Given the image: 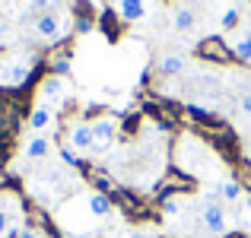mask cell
I'll list each match as a JSON object with an SVG mask.
<instances>
[{
	"label": "cell",
	"mask_w": 251,
	"mask_h": 238,
	"mask_svg": "<svg viewBox=\"0 0 251 238\" xmlns=\"http://www.w3.org/2000/svg\"><path fill=\"white\" fill-rule=\"evenodd\" d=\"M38 57H6V61H0V83L3 86H23L29 73L35 70Z\"/></svg>",
	"instance_id": "6da1fadb"
},
{
	"label": "cell",
	"mask_w": 251,
	"mask_h": 238,
	"mask_svg": "<svg viewBox=\"0 0 251 238\" xmlns=\"http://www.w3.org/2000/svg\"><path fill=\"white\" fill-rule=\"evenodd\" d=\"M118 137V121L115 118H96L92 121V153H105Z\"/></svg>",
	"instance_id": "7a4b0ae2"
},
{
	"label": "cell",
	"mask_w": 251,
	"mask_h": 238,
	"mask_svg": "<svg viewBox=\"0 0 251 238\" xmlns=\"http://www.w3.org/2000/svg\"><path fill=\"white\" fill-rule=\"evenodd\" d=\"M32 29H35L38 38H45V42H57V38L64 35V16L61 13H38L35 23H32Z\"/></svg>",
	"instance_id": "3957f363"
},
{
	"label": "cell",
	"mask_w": 251,
	"mask_h": 238,
	"mask_svg": "<svg viewBox=\"0 0 251 238\" xmlns=\"http://www.w3.org/2000/svg\"><path fill=\"white\" fill-rule=\"evenodd\" d=\"M201 222H203V229H207L210 235H226L229 222H226V210H223V200H216V203H203V210H201Z\"/></svg>",
	"instance_id": "277c9868"
},
{
	"label": "cell",
	"mask_w": 251,
	"mask_h": 238,
	"mask_svg": "<svg viewBox=\"0 0 251 238\" xmlns=\"http://www.w3.org/2000/svg\"><path fill=\"white\" fill-rule=\"evenodd\" d=\"M67 146L70 149H76V153H92V124H86V121H76V124H70V130H67Z\"/></svg>",
	"instance_id": "5b68a950"
},
{
	"label": "cell",
	"mask_w": 251,
	"mask_h": 238,
	"mask_svg": "<svg viewBox=\"0 0 251 238\" xmlns=\"http://www.w3.org/2000/svg\"><path fill=\"white\" fill-rule=\"evenodd\" d=\"M147 0H118L115 3V13L124 19V23H140L143 16H147Z\"/></svg>",
	"instance_id": "8992f818"
},
{
	"label": "cell",
	"mask_w": 251,
	"mask_h": 238,
	"mask_svg": "<svg viewBox=\"0 0 251 238\" xmlns=\"http://www.w3.org/2000/svg\"><path fill=\"white\" fill-rule=\"evenodd\" d=\"M51 124H54V108L45 105V102H38L35 108H32V115H29V130L42 134V130H48Z\"/></svg>",
	"instance_id": "52a82bcc"
},
{
	"label": "cell",
	"mask_w": 251,
	"mask_h": 238,
	"mask_svg": "<svg viewBox=\"0 0 251 238\" xmlns=\"http://www.w3.org/2000/svg\"><path fill=\"white\" fill-rule=\"evenodd\" d=\"M172 25H175L178 32H191L197 25V13L191 10L188 3H175L172 6Z\"/></svg>",
	"instance_id": "ba28073f"
},
{
	"label": "cell",
	"mask_w": 251,
	"mask_h": 238,
	"mask_svg": "<svg viewBox=\"0 0 251 238\" xmlns=\"http://www.w3.org/2000/svg\"><path fill=\"white\" fill-rule=\"evenodd\" d=\"M86 210H89L92 219H105V216L111 213V197L102 194V190H92V194L86 197Z\"/></svg>",
	"instance_id": "9c48e42d"
},
{
	"label": "cell",
	"mask_w": 251,
	"mask_h": 238,
	"mask_svg": "<svg viewBox=\"0 0 251 238\" xmlns=\"http://www.w3.org/2000/svg\"><path fill=\"white\" fill-rule=\"evenodd\" d=\"M38 95H42V102H45V105H48V102H54V105H57V102H64V79L51 73V76L42 83Z\"/></svg>",
	"instance_id": "30bf717a"
},
{
	"label": "cell",
	"mask_w": 251,
	"mask_h": 238,
	"mask_svg": "<svg viewBox=\"0 0 251 238\" xmlns=\"http://www.w3.org/2000/svg\"><path fill=\"white\" fill-rule=\"evenodd\" d=\"M25 159H45L51 153V140L45 134H35V137H29V143H25Z\"/></svg>",
	"instance_id": "8fae6325"
},
{
	"label": "cell",
	"mask_w": 251,
	"mask_h": 238,
	"mask_svg": "<svg viewBox=\"0 0 251 238\" xmlns=\"http://www.w3.org/2000/svg\"><path fill=\"white\" fill-rule=\"evenodd\" d=\"M216 188H220V200L223 203H235V200H242V194H245L235 178H226V181H220Z\"/></svg>",
	"instance_id": "7c38bea8"
},
{
	"label": "cell",
	"mask_w": 251,
	"mask_h": 238,
	"mask_svg": "<svg viewBox=\"0 0 251 238\" xmlns=\"http://www.w3.org/2000/svg\"><path fill=\"white\" fill-rule=\"evenodd\" d=\"M184 64H188V61H184L181 54H166V57L159 61V73H162V76H178V73L184 70Z\"/></svg>",
	"instance_id": "4fadbf2b"
},
{
	"label": "cell",
	"mask_w": 251,
	"mask_h": 238,
	"mask_svg": "<svg viewBox=\"0 0 251 238\" xmlns=\"http://www.w3.org/2000/svg\"><path fill=\"white\" fill-rule=\"evenodd\" d=\"M229 48H232V54L239 57V61H245V64H251V45L245 42V35L232 38V42H229Z\"/></svg>",
	"instance_id": "5bb4252c"
},
{
	"label": "cell",
	"mask_w": 251,
	"mask_h": 238,
	"mask_svg": "<svg viewBox=\"0 0 251 238\" xmlns=\"http://www.w3.org/2000/svg\"><path fill=\"white\" fill-rule=\"evenodd\" d=\"M16 232V226H13V210L3 207V200H0V238H10Z\"/></svg>",
	"instance_id": "9a60e30c"
},
{
	"label": "cell",
	"mask_w": 251,
	"mask_h": 238,
	"mask_svg": "<svg viewBox=\"0 0 251 238\" xmlns=\"http://www.w3.org/2000/svg\"><path fill=\"white\" fill-rule=\"evenodd\" d=\"M239 19H242V13L235 10V6H226V10H223V16H220V29L223 32L235 29V25H239Z\"/></svg>",
	"instance_id": "2e32d148"
},
{
	"label": "cell",
	"mask_w": 251,
	"mask_h": 238,
	"mask_svg": "<svg viewBox=\"0 0 251 238\" xmlns=\"http://www.w3.org/2000/svg\"><path fill=\"white\" fill-rule=\"evenodd\" d=\"M70 70V54H57L54 61H51V73L54 76H64Z\"/></svg>",
	"instance_id": "e0dca14e"
},
{
	"label": "cell",
	"mask_w": 251,
	"mask_h": 238,
	"mask_svg": "<svg viewBox=\"0 0 251 238\" xmlns=\"http://www.w3.org/2000/svg\"><path fill=\"white\" fill-rule=\"evenodd\" d=\"M61 159H64V165H70V168H76V165L83 162V159H80V153H76V149H70L67 143L61 146Z\"/></svg>",
	"instance_id": "ac0fdd59"
},
{
	"label": "cell",
	"mask_w": 251,
	"mask_h": 238,
	"mask_svg": "<svg viewBox=\"0 0 251 238\" xmlns=\"http://www.w3.org/2000/svg\"><path fill=\"white\" fill-rule=\"evenodd\" d=\"M239 108H242V115H251V92H245V95H242Z\"/></svg>",
	"instance_id": "d6986e66"
},
{
	"label": "cell",
	"mask_w": 251,
	"mask_h": 238,
	"mask_svg": "<svg viewBox=\"0 0 251 238\" xmlns=\"http://www.w3.org/2000/svg\"><path fill=\"white\" fill-rule=\"evenodd\" d=\"M16 238H45L38 229H23V232H16Z\"/></svg>",
	"instance_id": "ffe728a7"
},
{
	"label": "cell",
	"mask_w": 251,
	"mask_h": 238,
	"mask_svg": "<svg viewBox=\"0 0 251 238\" xmlns=\"http://www.w3.org/2000/svg\"><path fill=\"white\" fill-rule=\"evenodd\" d=\"M178 207H181L178 200H166V203H162V210H166L169 216H175V213H178Z\"/></svg>",
	"instance_id": "44dd1931"
},
{
	"label": "cell",
	"mask_w": 251,
	"mask_h": 238,
	"mask_svg": "<svg viewBox=\"0 0 251 238\" xmlns=\"http://www.w3.org/2000/svg\"><path fill=\"white\" fill-rule=\"evenodd\" d=\"M29 3H32V10H48L54 0H29Z\"/></svg>",
	"instance_id": "7402d4cb"
},
{
	"label": "cell",
	"mask_w": 251,
	"mask_h": 238,
	"mask_svg": "<svg viewBox=\"0 0 251 238\" xmlns=\"http://www.w3.org/2000/svg\"><path fill=\"white\" fill-rule=\"evenodd\" d=\"M80 32H83V35H86V32H92V23H89V19H80Z\"/></svg>",
	"instance_id": "603a6c76"
},
{
	"label": "cell",
	"mask_w": 251,
	"mask_h": 238,
	"mask_svg": "<svg viewBox=\"0 0 251 238\" xmlns=\"http://www.w3.org/2000/svg\"><path fill=\"white\" fill-rule=\"evenodd\" d=\"M67 238H92V235H89V232H70Z\"/></svg>",
	"instance_id": "cb8c5ba5"
},
{
	"label": "cell",
	"mask_w": 251,
	"mask_h": 238,
	"mask_svg": "<svg viewBox=\"0 0 251 238\" xmlns=\"http://www.w3.org/2000/svg\"><path fill=\"white\" fill-rule=\"evenodd\" d=\"M242 35H245V42L251 45V25H248V29H245V32H242Z\"/></svg>",
	"instance_id": "d4e9b609"
},
{
	"label": "cell",
	"mask_w": 251,
	"mask_h": 238,
	"mask_svg": "<svg viewBox=\"0 0 251 238\" xmlns=\"http://www.w3.org/2000/svg\"><path fill=\"white\" fill-rule=\"evenodd\" d=\"M3 38H6V29H3V23H0V45H3Z\"/></svg>",
	"instance_id": "484cf974"
},
{
	"label": "cell",
	"mask_w": 251,
	"mask_h": 238,
	"mask_svg": "<svg viewBox=\"0 0 251 238\" xmlns=\"http://www.w3.org/2000/svg\"><path fill=\"white\" fill-rule=\"evenodd\" d=\"M130 238H147V235H143V232H130Z\"/></svg>",
	"instance_id": "4316f807"
},
{
	"label": "cell",
	"mask_w": 251,
	"mask_h": 238,
	"mask_svg": "<svg viewBox=\"0 0 251 238\" xmlns=\"http://www.w3.org/2000/svg\"><path fill=\"white\" fill-rule=\"evenodd\" d=\"M245 207H248V213H251V194L245 197Z\"/></svg>",
	"instance_id": "83f0119b"
},
{
	"label": "cell",
	"mask_w": 251,
	"mask_h": 238,
	"mask_svg": "<svg viewBox=\"0 0 251 238\" xmlns=\"http://www.w3.org/2000/svg\"><path fill=\"white\" fill-rule=\"evenodd\" d=\"M248 162H251V146H248Z\"/></svg>",
	"instance_id": "f1b7e54d"
}]
</instances>
